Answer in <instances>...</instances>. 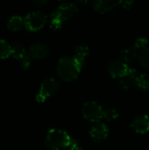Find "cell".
Instances as JSON below:
<instances>
[{
  "mask_svg": "<svg viewBox=\"0 0 149 150\" xmlns=\"http://www.w3.org/2000/svg\"><path fill=\"white\" fill-rule=\"evenodd\" d=\"M82 68L71 56L61 57L56 66V73L58 76L64 82L69 83L75 81L81 71Z\"/></svg>",
  "mask_w": 149,
  "mask_h": 150,
  "instance_id": "cell-1",
  "label": "cell"
},
{
  "mask_svg": "<svg viewBox=\"0 0 149 150\" xmlns=\"http://www.w3.org/2000/svg\"><path fill=\"white\" fill-rule=\"evenodd\" d=\"M78 11V8L69 3H65L61 4L51 15V23L50 28L53 31H57L61 28L63 24L71 18L76 12Z\"/></svg>",
  "mask_w": 149,
  "mask_h": 150,
  "instance_id": "cell-2",
  "label": "cell"
},
{
  "mask_svg": "<svg viewBox=\"0 0 149 150\" xmlns=\"http://www.w3.org/2000/svg\"><path fill=\"white\" fill-rule=\"evenodd\" d=\"M71 142L72 139L65 131L53 128L48 131L46 136L45 145L50 150H61L65 148L67 149Z\"/></svg>",
  "mask_w": 149,
  "mask_h": 150,
  "instance_id": "cell-3",
  "label": "cell"
},
{
  "mask_svg": "<svg viewBox=\"0 0 149 150\" xmlns=\"http://www.w3.org/2000/svg\"><path fill=\"white\" fill-rule=\"evenodd\" d=\"M60 82L54 77H46L40 87L39 92L36 96V101L39 103H43L45 100L53 95H54L60 89Z\"/></svg>",
  "mask_w": 149,
  "mask_h": 150,
  "instance_id": "cell-4",
  "label": "cell"
},
{
  "mask_svg": "<svg viewBox=\"0 0 149 150\" xmlns=\"http://www.w3.org/2000/svg\"><path fill=\"white\" fill-rule=\"evenodd\" d=\"M103 108L94 101H88L82 107L83 117L90 122H99L103 119Z\"/></svg>",
  "mask_w": 149,
  "mask_h": 150,
  "instance_id": "cell-5",
  "label": "cell"
},
{
  "mask_svg": "<svg viewBox=\"0 0 149 150\" xmlns=\"http://www.w3.org/2000/svg\"><path fill=\"white\" fill-rule=\"evenodd\" d=\"M47 17L40 11H32L28 13L24 18V25L29 31L35 32L40 30L46 24Z\"/></svg>",
  "mask_w": 149,
  "mask_h": 150,
  "instance_id": "cell-6",
  "label": "cell"
},
{
  "mask_svg": "<svg viewBox=\"0 0 149 150\" xmlns=\"http://www.w3.org/2000/svg\"><path fill=\"white\" fill-rule=\"evenodd\" d=\"M128 66L121 60H113L107 65L108 73L114 78H121L127 71Z\"/></svg>",
  "mask_w": 149,
  "mask_h": 150,
  "instance_id": "cell-7",
  "label": "cell"
},
{
  "mask_svg": "<svg viewBox=\"0 0 149 150\" xmlns=\"http://www.w3.org/2000/svg\"><path fill=\"white\" fill-rule=\"evenodd\" d=\"M109 134V129L107 126L104 123L97 122L96 123L90 131V138L96 142H105Z\"/></svg>",
  "mask_w": 149,
  "mask_h": 150,
  "instance_id": "cell-8",
  "label": "cell"
},
{
  "mask_svg": "<svg viewBox=\"0 0 149 150\" xmlns=\"http://www.w3.org/2000/svg\"><path fill=\"white\" fill-rule=\"evenodd\" d=\"M49 53V49L47 45L43 43H34L29 49L27 55L31 60H43L45 59Z\"/></svg>",
  "mask_w": 149,
  "mask_h": 150,
  "instance_id": "cell-9",
  "label": "cell"
},
{
  "mask_svg": "<svg viewBox=\"0 0 149 150\" xmlns=\"http://www.w3.org/2000/svg\"><path fill=\"white\" fill-rule=\"evenodd\" d=\"M132 128L139 134H146L149 131V117L144 114L136 116L132 123Z\"/></svg>",
  "mask_w": 149,
  "mask_h": 150,
  "instance_id": "cell-10",
  "label": "cell"
},
{
  "mask_svg": "<svg viewBox=\"0 0 149 150\" xmlns=\"http://www.w3.org/2000/svg\"><path fill=\"white\" fill-rule=\"evenodd\" d=\"M137 77H138L137 71L133 68H128L126 73L119 80L120 85L124 89H131L134 85H136Z\"/></svg>",
  "mask_w": 149,
  "mask_h": 150,
  "instance_id": "cell-11",
  "label": "cell"
},
{
  "mask_svg": "<svg viewBox=\"0 0 149 150\" xmlns=\"http://www.w3.org/2000/svg\"><path fill=\"white\" fill-rule=\"evenodd\" d=\"M89 55V47L86 45L80 44L74 48L73 59L78 63V65L83 69L86 62V58Z\"/></svg>",
  "mask_w": 149,
  "mask_h": 150,
  "instance_id": "cell-12",
  "label": "cell"
},
{
  "mask_svg": "<svg viewBox=\"0 0 149 150\" xmlns=\"http://www.w3.org/2000/svg\"><path fill=\"white\" fill-rule=\"evenodd\" d=\"M116 4V2L112 0H96L92 3L93 9L99 13H105L112 10Z\"/></svg>",
  "mask_w": 149,
  "mask_h": 150,
  "instance_id": "cell-13",
  "label": "cell"
},
{
  "mask_svg": "<svg viewBox=\"0 0 149 150\" xmlns=\"http://www.w3.org/2000/svg\"><path fill=\"white\" fill-rule=\"evenodd\" d=\"M138 52L137 49L134 47H129L125 49H123L120 53L121 61L126 63H132L137 57Z\"/></svg>",
  "mask_w": 149,
  "mask_h": 150,
  "instance_id": "cell-14",
  "label": "cell"
},
{
  "mask_svg": "<svg viewBox=\"0 0 149 150\" xmlns=\"http://www.w3.org/2000/svg\"><path fill=\"white\" fill-rule=\"evenodd\" d=\"M11 55L18 61H22L26 55V50L25 46L21 42H15L11 45Z\"/></svg>",
  "mask_w": 149,
  "mask_h": 150,
  "instance_id": "cell-15",
  "label": "cell"
},
{
  "mask_svg": "<svg viewBox=\"0 0 149 150\" xmlns=\"http://www.w3.org/2000/svg\"><path fill=\"white\" fill-rule=\"evenodd\" d=\"M23 25L24 18L19 16H12L7 23V27L11 31H18L23 26Z\"/></svg>",
  "mask_w": 149,
  "mask_h": 150,
  "instance_id": "cell-16",
  "label": "cell"
},
{
  "mask_svg": "<svg viewBox=\"0 0 149 150\" xmlns=\"http://www.w3.org/2000/svg\"><path fill=\"white\" fill-rule=\"evenodd\" d=\"M136 85L144 91H149V75L141 74L138 76Z\"/></svg>",
  "mask_w": 149,
  "mask_h": 150,
  "instance_id": "cell-17",
  "label": "cell"
},
{
  "mask_svg": "<svg viewBox=\"0 0 149 150\" xmlns=\"http://www.w3.org/2000/svg\"><path fill=\"white\" fill-rule=\"evenodd\" d=\"M11 54V45L6 40H0V59H6Z\"/></svg>",
  "mask_w": 149,
  "mask_h": 150,
  "instance_id": "cell-18",
  "label": "cell"
},
{
  "mask_svg": "<svg viewBox=\"0 0 149 150\" xmlns=\"http://www.w3.org/2000/svg\"><path fill=\"white\" fill-rule=\"evenodd\" d=\"M118 117H119V113L117 110H115L114 108H106L103 110V118L108 121L114 120Z\"/></svg>",
  "mask_w": 149,
  "mask_h": 150,
  "instance_id": "cell-19",
  "label": "cell"
},
{
  "mask_svg": "<svg viewBox=\"0 0 149 150\" xmlns=\"http://www.w3.org/2000/svg\"><path fill=\"white\" fill-rule=\"evenodd\" d=\"M140 62L143 68L149 70V47H146L140 54Z\"/></svg>",
  "mask_w": 149,
  "mask_h": 150,
  "instance_id": "cell-20",
  "label": "cell"
},
{
  "mask_svg": "<svg viewBox=\"0 0 149 150\" xmlns=\"http://www.w3.org/2000/svg\"><path fill=\"white\" fill-rule=\"evenodd\" d=\"M148 44V40L147 38L145 37H139L135 40V42H134V47L136 49H139V48H146Z\"/></svg>",
  "mask_w": 149,
  "mask_h": 150,
  "instance_id": "cell-21",
  "label": "cell"
},
{
  "mask_svg": "<svg viewBox=\"0 0 149 150\" xmlns=\"http://www.w3.org/2000/svg\"><path fill=\"white\" fill-rule=\"evenodd\" d=\"M30 63H31V59L28 57V55H26L22 61H21V68L24 70H27L30 67Z\"/></svg>",
  "mask_w": 149,
  "mask_h": 150,
  "instance_id": "cell-22",
  "label": "cell"
},
{
  "mask_svg": "<svg viewBox=\"0 0 149 150\" xmlns=\"http://www.w3.org/2000/svg\"><path fill=\"white\" fill-rule=\"evenodd\" d=\"M66 150H83V149L75 140H72L71 143L69 144V146L67 148Z\"/></svg>",
  "mask_w": 149,
  "mask_h": 150,
  "instance_id": "cell-23",
  "label": "cell"
},
{
  "mask_svg": "<svg viewBox=\"0 0 149 150\" xmlns=\"http://www.w3.org/2000/svg\"><path fill=\"white\" fill-rule=\"evenodd\" d=\"M119 4H120L122 7L126 9H131L134 4V1H120L119 2Z\"/></svg>",
  "mask_w": 149,
  "mask_h": 150,
  "instance_id": "cell-24",
  "label": "cell"
},
{
  "mask_svg": "<svg viewBox=\"0 0 149 150\" xmlns=\"http://www.w3.org/2000/svg\"><path fill=\"white\" fill-rule=\"evenodd\" d=\"M47 2L46 0H37V1H33L32 2V4L36 7H42L44 6Z\"/></svg>",
  "mask_w": 149,
  "mask_h": 150,
  "instance_id": "cell-25",
  "label": "cell"
},
{
  "mask_svg": "<svg viewBox=\"0 0 149 150\" xmlns=\"http://www.w3.org/2000/svg\"><path fill=\"white\" fill-rule=\"evenodd\" d=\"M147 150H149V144L148 146V148H147Z\"/></svg>",
  "mask_w": 149,
  "mask_h": 150,
  "instance_id": "cell-26",
  "label": "cell"
}]
</instances>
